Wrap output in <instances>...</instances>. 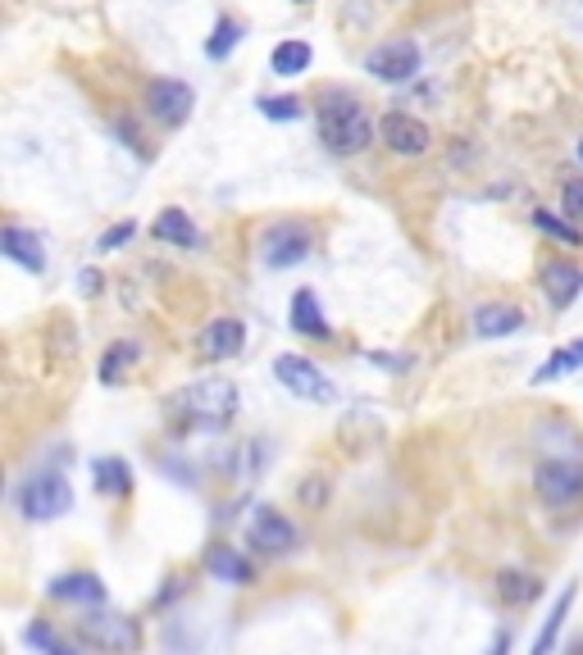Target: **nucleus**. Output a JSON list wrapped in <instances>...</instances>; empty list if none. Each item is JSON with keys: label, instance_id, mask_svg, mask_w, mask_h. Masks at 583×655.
I'll return each instance as SVG.
<instances>
[{"label": "nucleus", "instance_id": "obj_23", "mask_svg": "<svg viewBox=\"0 0 583 655\" xmlns=\"http://www.w3.org/2000/svg\"><path fill=\"white\" fill-rule=\"evenodd\" d=\"M137 355H142L137 341H114L101 355V383H124V373H128V364H137Z\"/></svg>", "mask_w": 583, "mask_h": 655}, {"label": "nucleus", "instance_id": "obj_16", "mask_svg": "<svg viewBox=\"0 0 583 655\" xmlns=\"http://www.w3.org/2000/svg\"><path fill=\"white\" fill-rule=\"evenodd\" d=\"M288 319H292V332L311 337V341H328V337H333V328H328V319H324V309H319V301H315L311 287H301V292L292 296Z\"/></svg>", "mask_w": 583, "mask_h": 655}, {"label": "nucleus", "instance_id": "obj_36", "mask_svg": "<svg viewBox=\"0 0 583 655\" xmlns=\"http://www.w3.org/2000/svg\"><path fill=\"white\" fill-rule=\"evenodd\" d=\"M292 5H315V0H292Z\"/></svg>", "mask_w": 583, "mask_h": 655}, {"label": "nucleus", "instance_id": "obj_14", "mask_svg": "<svg viewBox=\"0 0 583 655\" xmlns=\"http://www.w3.org/2000/svg\"><path fill=\"white\" fill-rule=\"evenodd\" d=\"M51 597L55 601H74V606H101L105 601V583L91 569H74V574L51 578Z\"/></svg>", "mask_w": 583, "mask_h": 655}, {"label": "nucleus", "instance_id": "obj_24", "mask_svg": "<svg viewBox=\"0 0 583 655\" xmlns=\"http://www.w3.org/2000/svg\"><path fill=\"white\" fill-rule=\"evenodd\" d=\"M583 364V341H570V347H561L557 355H551L538 373H534V383L542 387V383H557V379H565V373H574Z\"/></svg>", "mask_w": 583, "mask_h": 655}, {"label": "nucleus", "instance_id": "obj_6", "mask_svg": "<svg viewBox=\"0 0 583 655\" xmlns=\"http://www.w3.org/2000/svg\"><path fill=\"white\" fill-rule=\"evenodd\" d=\"M273 379H279L292 396L315 400V405H328L337 396V387L328 383V373L315 360H305V355H279V360H273Z\"/></svg>", "mask_w": 583, "mask_h": 655}, {"label": "nucleus", "instance_id": "obj_20", "mask_svg": "<svg viewBox=\"0 0 583 655\" xmlns=\"http://www.w3.org/2000/svg\"><path fill=\"white\" fill-rule=\"evenodd\" d=\"M205 569L220 578V583H237V587H247V583L256 578L251 560L242 555V551H233V546H210V551H205Z\"/></svg>", "mask_w": 583, "mask_h": 655}, {"label": "nucleus", "instance_id": "obj_35", "mask_svg": "<svg viewBox=\"0 0 583 655\" xmlns=\"http://www.w3.org/2000/svg\"><path fill=\"white\" fill-rule=\"evenodd\" d=\"M493 655H506V633H497V642H493Z\"/></svg>", "mask_w": 583, "mask_h": 655}, {"label": "nucleus", "instance_id": "obj_17", "mask_svg": "<svg viewBox=\"0 0 583 655\" xmlns=\"http://www.w3.org/2000/svg\"><path fill=\"white\" fill-rule=\"evenodd\" d=\"M150 233H156V241H165V246H178V251H192V246H201V233L192 224V214L188 210H173V205L156 214Z\"/></svg>", "mask_w": 583, "mask_h": 655}, {"label": "nucleus", "instance_id": "obj_9", "mask_svg": "<svg viewBox=\"0 0 583 655\" xmlns=\"http://www.w3.org/2000/svg\"><path fill=\"white\" fill-rule=\"evenodd\" d=\"M311 246H315V237L305 224H273L265 233V264L269 269H292V264H301L305 256H311Z\"/></svg>", "mask_w": 583, "mask_h": 655}, {"label": "nucleus", "instance_id": "obj_5", "mask_svg": "<svg viewBox=\"0 0 583 655\" xmlns=\"http://www.w3.org/2000/svg\"><path fill=\"white\" fill-rule=\"evenodd\" d=\"M142 101H146V114L156 123H165V128H182L192 105H197V91L188 82H178V78H150Z\"/></svg>", "mask_w": 583, "mask_h": 655}, {"label": "nucleus", "instance_id": "obj_29", "mask_svg": "<svg viewBox=\"0 0 583 655\" xmlns=\"http://www.w3.org/2000/svg\"><path fill=\"white\" fill-rule=\"evenodd\" d=\"M260 114L269 123H296L301 118V101L296 97H260Z\"/></svg>", "mask_w": 583, "mask_h": 655}, {"label": "nucleus", "instance_id": "obj_31", "mask_svg": "<svg viewBox=\"0 0 583 655\" xmlns=\"http://www.w3.org/2000/svg\"><path fill=\"white\" fill-rule=\"evenodd\" d=\"M133 233H137V224H133V218H124V224H114V228H105V233H101L97 251H101V256L119 251V246H124V241H133Z\"/></svg>", "mask_w": 583, "mask_h": 655}, {"label": "nucleus", "instance_id": "obj_19", "mask_svg": "<svg viewBox=\"0 0 583 655\" xmlns=\"http://www.w3.org/2000/svg\"><path fill=\"white\" fill-rule=\"evenodd\" d=\"M525 328V309L519 305H479L474 309V337H511Z\"/></svg>", "mask_w": 583, "mask_h": 655}, {"label": "nucleus", "instance_id": "obj_26", "mask_svg": "<svg viewBox=\"0 0 583 655\" xmlns=\"http://www.w3.org/2000/svg\"><path fill=\"white\" fill-rule=\"evenodd\" d=\"M23 642L33 646L37 655H78V651H74L65 637H59L51 623H42V619H37V623H27V629H23Z\"/></svg>", "mask_w": 583, "mask_h": 655}, {"label": "nucleus", "instance_id": "obj_1", "mask_svg": "<svg viewBox=\"0 0 583 655\" xmlns=\"http://www.w3.org/2000/svg\"><path fill=\"white\" fill-rule=\"evenodd\" d=\"M319 137L333 155H360L374 142V118L351 91H324L319 101Z\"/></svg>", "mask_w": 583, "mask_h": 655}, {"label": "nucleus", "instance_id": "obj_11", "mask_svg": "<svg viewBox=\"0 0 583 655\" xmlns=\"http://www.w3.org/2000/svg\"><path fill=\"white\" fill-rule=\"evenodd\" d=\"M379 137H383V146L392 150V155H402V160H419V155L434 146V137H428V128L415 118V114H388L383 118V128H379Z\"/></svg>", "mask_w": 583, "mask_h": 655}, {"label": "nucleus", "instance_id": "obj_7", "mask_svg": "<svg viewBox=\"0 0 583 655\" xmlns=\"http://www.w3.org/2000/svg\"><path fill=\"white\" fill-rule=\"evenodd\" d=\"M419 46L411 42V37H402V42H383V46H374L370 55H365V74H374L379 82H411L415 74H419Z\"/></svg>", "mask_w": 583, "mask_h": 655}, {"label": "nucleus", "instance_id": "obj_12", "mask_svg": "<svg viewBox=\"0 0 583 655\" xmlns=\"http://www.w3.org/2000/svg\"><path fill=\"white\" fill-rule=\"evenodd\" d=\"M242 347H247V328L242 319H214L201 328V360L220 364V360H233Z\"/></svg>", "mask_w": 583, "mask_h": 655}, {"label": "nucleus", "instance_id": "obj_32", "mask_svg": "<svg viewBox=\"0 0 583 655\" xmlns=\"http://www.w3.org/2000/svg\"><path fill=\"white\" fill-rule=\"evenodd\" d=\"M110 128H114L119 137H124V142H128V150H133V155H146V142L137 137V128H133V118H124V114H119V118L110 123Z\"/></svg>", "mask_w": 583, "mask_h": 655}, {"label": "nucleus", "instance_id": "obj_27", "mask_svg": "<svg viewBox=\"0 0 583 655\" xmlns=\"http://www.w3.org/2000/svg\"><path fill=\"white\" fill-rule=\"evenodd\" d=\"M534 228L547 233L551 241H561V246H579V241H583V233H579L574 224H565L561 214H551V210H534Z\"/></svg>", "mask_w": 583, "mask_h": 655}, {"label": "nucleus", "instance_id": "obj_13", "mask_svg": "<svg viewBox=\"0 0 583 655\" xmlns=\"http://www.w3.org/2000/svg\"><path fill=\"white\" fill-rule=\"evenodd\" d=\"M542 292L557 309H570L583 292V269L570 264V260H547L542 264Z\"/></svg>", "mask_w": 583, "mask_h": 655}, {"label": "nucleus", "instance_id": "obj_34", "mask_svg": "<svg viewBox=\"0 0 583 655\" xmlns=\"http://www.w3.org/2000/svg\"><path fill=\"white\" fill-rule=\"evenodd\" d=\"M78 283H82L87 296H101V273H97V269H82V273H78Z\"/></svg>", "mask_w": 583, "mask_h": 655}, {"label": "nucleus", "instance_id": "obj_22", "mask_svg": "<svg viewBox=\"0 0 583 655\" xmlns=\"http://www.w3.org/2000/svg\"><path fill=\"white\" fill-rule=\"evenodd\" d=\"M311 59H315V50L305 46V42H296V37H292V42H279V46H273L269 69L279 74V78H296V74L311 69Z\"/></svg>", "mask_w": 583, "mask_h": 655}, {"label": "nucleus", "instance_id": "obj_4", "mask_svg": "<svg viewBox=\"0 0 583 655\" xmlns=\"http://www.w3.org/2000/svg\"><path fill=\"white\" fill-rule=\"evenodd\" d=\"M19 510L33 523H51L59 515H69L74 510V483L59 470H42L19 487Z\"/></svg>", "mask_w": 583, "mask_h": 655}, {"label": "nucleus", "instance_id": "obj_25", "mask_svg": "<svg viewBox=\"0 0 583 655\" xmlns=\"http://www.w3.org/2000/svg\"><path fill=\"white\" fill-rule=\"evenodd\" d=\"M237 42H242V23L233 14H220V23H214V33L205 42V55L210 59H228L237 50Z\"/></svg>", "mask_w": 583, "mask_h": 655}, {"label": "nucleus", "instance_id": "obj_30", "mask_svg": "<svg viewBox=\"0 0 583 655\" xmlns=\"http://www.w3.org/2000/svg\"><path fill=\"white\" fill-rule=\"evenodd\" d=\"M561 210H565V218H574V224H583V178H570V182H561Z\"/></svg>", "mask_w": 583, "mask_h": 655}, {"label": "nucleus", "instance_id": "obj_15", "mask_svg": "<svg viewBox=\"0 0 583 655\" xmlns=\"http://www.w3.org/2000/svg\"><path fill=\"white\" fill-rule=\"evenodd\" d=\"M0 251H5L19 269H27V273H46V246H42V237L37 233H27V228H5L0 233Z\"/></svg>", "mask_w": 583, "mask_h": 655}, {"label": "nucleus", "instance_id": "obj_18", "mask_svg": "<svg viewBox=\"0 0 583 655\" xmlns=\"http://www.w3.org/2000/svg\"><path fill=\"white\" fill-rule=\"evenodd\" d=\"M570 606H574V583H565V587H561V597L551 601L547 623L538 629V637H534V651H529V655H551V651H557L561 633H565V619H570Z\"/></svg>", "mask_w": 583, "mask_h": 655}, {"label": "nucleus", "instance_id": "obj_33", "mask_svg": "<svg viewBox=\"0 0 583 655\" xmlns=\"http://www.w3.org/2000/svg\"><path fill=\"white\" fill-rule=\"evenodd\" d=\"M324 496H328V483H319V478H315V483H305V487H301V501H305V506H319V501H324Z\"/></svg>", "mask_w": 583, "mask_h": 655}, {"label": "nucleus", "instance_id": "obj_28", "mask_svg": "<svg viewBox=\"0 0 583 655\" xmlns=\"http://www.w3.org/2000/svg\"><path fill=\"white\" fill-rule=\"evenodd\" d=\"M497 587H502V597H506L511 606H525V601H534L538 591H542L534 574H515V569H506V574L497 578Z\"/></svg>", "mask_w": 583, "mask_h": 655}, {"label": "nucleus", "instance_id": "obj_8", "mask_svg": "<svg viewBox=\"0 0 583 655\" xmlns=\"http://www.w3.org/2000/svg\"><path fill=\"white\" fill-rule=\"evenodd\" d=\"M534 487L547 506H570L583 496V464L574 460H547L538 464V474H534Z\"/></svg>", "mask_w": 583, "mask_h": 655}, {"label": "nucleus", "instance_id": "obj_21", "mask_svg": "<svg viewBox=\"0 0 583 655\" xmlns=\"http://www.w3.org/2000/svg\"><path fill=\"white\" fill-rule=\"evenodd\" d=\"M91 478H97V492L114 496V501H124V496L133 492V470H128L124 455H101L97 464H91Z\"/></svg>", "mask_w": 583, "mask_h": 655}, {"label": "nucleus", "instance_id": "obj_3", "mask_svg": "<svg viewBox=\"0 0 583 655\" xmlns=\"http://www.w3.org/2000/svg\"><path fill=\"white\" fill-rule=\"evenodd\" d=\"M78 637L101 655H137L142 651V623L119 610H91L78 619Z\"/></svg>", "mask_w": 583, "mask_h": 655}, {"label": "nucleus", "instance_id": "obj_37", "mask_svg": "<svg viewBox=\"0 0 583 655\" xmlns=\"http://www.w3.org/2000/svg\"><path fill=\"white\" fill-rule=\"evenodd\" d=\"M579 160H583V137H579Z\"/></svg>", "mask_w": 583, "mask_h": 655}, {"label": "nucleus", "instance_id": "obj_10", "mask_svg": "<svg viewBox=\"0 0 583 655\" xmlns=\"http://www.w3.org/2000/svg\"><path fill=\"white\" fill-rule=\"evenodd\" d=\"M296 542H301L296 523L288 515H279L273 506H260L251 515V546H260L265 555H288V551H296Z\"/></svg>", "mask_w": 583, "mask_h": 655}, {"label": "nucleus", "instance_id": "obj_2", "mask_svg": "<svg viewBox=\"0 0 583 655\" xmlns=\"http://www.w3.org/2000/svg\"><path fill=\"white\" fill-rule=\"evenodd\" d=\"M169 410L188 428H224L237 415V387L233 379H197L182 392H173Z\"/></svg>", "mask_w": 583, "mask_h": 655}]
</instances>
